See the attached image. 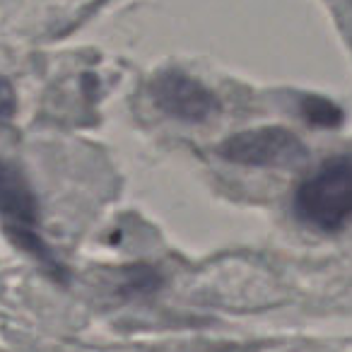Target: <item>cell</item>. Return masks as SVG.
Returning a JSON list of instances; mask_svg holds the SVG:
<instances>
[{
	"mask_svg": "<svg viewBox=\"0 0 352 352\" xmlns=\"http://www.w3.org/2000/svg\"><path fill=\"white\" fill-rule=\"evenodd\" d=\"M292 210L311 230H345L352 222V152L323 160L297 186Z\"/></svg>",
	"mask_w": 352,
	"mask_h": 352,
	"instance_id": "obj_1",
	"label": "cell"
},
{
	"mask_svg": "<svg viewBox=\"0 0 352 352\" xmlns=\"http://www.w3.org/2000/svg\"><path fill=\"white\" fill-rule=\"evenodd\" d=\"M150 97L166 116L184 123H203L220 111L215 92L182 70H164L157 75L150 82Z\"/></svg>",
	"mask_w": 352,
	"mask_h": 352,
	"instance_id": "obj_4",
	"label": "cell"
},
{
	"mask_svg": "<svg viewBox=\"0 0 352 352\" xmlns=\"http://www.w3.org/2000/svg\"><path fill=\"white\" fill-rule=\"evenodd\" d=\"M12 111H15V94H12L10 85L0 78V123L8 121Z\"/></svg>",
	"mask_w": 352,
	"mask_h": 352,
	"instance_id": "obj_6",
	"label": "cell"
},
{
	"mask_svg": "<svg viewBox=\"0 0 352 352\" xmlns=\"http://www.w3.org/2000/svg\"><path fill=\"white\" fill-rule=\"evenodd\" d=\"M0 217L12 239L20 241L22 249L32 251L44 263H54L39 232H36V225H39L36 196L32 193L22 171L3 160H0Z\"/></svg>",
	"mask_w": 352,
	"mask_h": 352,
	"instance_id": "obj_3",
	"label": "cell"
},
{
	"mask_svg": "<svg viewBox=\"0 0 352 352\" xmlns=\"http://www.w3.org/2000/svg\"><path fill=\"white\" fill-rule=\"evenodd\" d=\"M302 116L309 126H318V128H336L342 123V111L336 107L333 102L323 97H309L302 99Z\"/></svg>",
	"mask_w": 352,
	"mask_h": 352,
	"instance_id": "obj_5",
	"label": "cell"
},
{
	"mask_svg": "<svg viewBox=\"0 0 352 352\" xmlns=\"http://www.w3.org/2000/svg\"><path fill=\"white\" fill-rule=\"evenodd\" d=\"M220 155L234 164L244 166H292L307 162L309 150L292 131L278 126L254 128L227 138L220 147Z\"/></svg>",
	"mask_w": 352,
	"mask_h": 352,
	"instance_id": "obj_2",
	"label": "cell"
}]
</instances>
